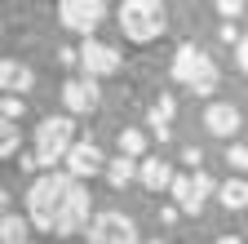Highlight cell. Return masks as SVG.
Segmentation results:
<instances>
[{
	"label": "cell",
	"mask_w": 248,
	"mask_h": 244,
	"mask_svg": "<svg viewBox=\"0 0 248 244\" xmlns=\"http://www.w3.org/2000/svg\"><path fill=\"white\" fill-rule=\"evenodd\" d=\"M31 240V218H18L14 209H5L0 218V244H27Z\"/></svg>",
	"instance_id": "obj_15"
},
{
	"label": "cell",
	"mask_w": 248,
	"mask_h": 244,
	"mask_svg": "<svg viewBox=\"0 0 248 244\" xmlns=\"http://www.w3.org/2000/svg\"><path fill=\"white\" fill-rule=\"evenodd\" d=\"M0 89L22 98L27 89H36V71H31L27 63H18V58H5V63H0Z\"/></svg>",
	"instance_id": "obj_14"
},
{
	"label": "cell",
	"mask_w": 248,
	"mask_h": 244,
	"mask_svg": "<svg viewBox=\"0 0 248 244\" xmlns=\"http://www.w3.org/2000/svg\"><path fill=\"white\" fill-rule=\"evenodd\" d=\"M58 63L62 67H80V49H58Z\"/></svg>",
	"instance_id": "obj_25"
},
{
	"label": "cell",
	"mask_w": 248,
	"mask_h": 244,
	"mask_svg": "<svg viewBox=\"0 0 248 244\" xmlns=\"http://www.w3.org/2000/svg\"><path fill=\"white\" fill-rule=\"evenodd\" d=\"M213 5H217V14H222V18H231V22H235V18L244 14L248 0H213Z\"/></svg>",
	"instance_id": "obj_23"
},
{
	"label": "cell",
	"mask_w": 248,
	"mask_h": 244,
	"mask_svg": "<svg viewBox=\"0 0 248 244\" xmlns=\"http://www.w3.org/2000/svg\"><path fill=\"white\" fill-rule=\"evenodd\" d=\"M222 40H231V45H239V32H235V22H222V32H217Z\"/></svg>",
	"instance_id": "obj_27"
},
{
	"label": "cell",
	"mask_w": 248,
	"mask_h": 244,
	"mask_svg": "<svg viewBox=\"0 0 248 244\" xmlns=\"http://www.w3.org/2000/svg\"><path fill=\"white\" fill-rule=\"evenodd\" d=\"M98 102H102V89H98V80H93V76L62 84V107H67V115H93V111H98Z\"/></svg>",
	"instance_id": "obj_10"
},
{
	"label": "cell",
	"mask_w": 248,
	"mask_h": 244,
	"mask_svg": "<svg viewBox=\"0 0 248 244\" xmlns=\"http://www.w3.org/2000/svg\"><path fill=\"white\" fill-rule=\"evenodd\" d=\"M22 111H27V107H22V98H18V94H5V98H0V115H5L9 125H18Z\"/></svg>",
	"instance_id": "obj_22"
},
{
	"label": "cell",
	"mask_w": 248,
	"mask_h": 244,
	"mask_svg": "<svg viewBox=\"0 0 248 244\" xmlns=\"http://www.w3.org/2000/svg\"><path fill=\"white\" fill-rule=\"evenodd\" d=\"M76 182L71 173H58V169H45L36 182L27 187V218L36 231L53 235L58 231V218H62V209H67V195L76 191Z\"/></svg>",
	"instance_id": "obj_1"
},
{
	"label": "cell",
	"mask_w": 248,
	"mask_h": 244,
	"mask_svg": "<svg viewBox=\"0 0 248 244\" xmlns=\"http://www.w3.org/2000/svg\"><path fill=\"white\" fill-rule=\"evenodd\" d=\"M89 213H93V200H89V191L76 182V191L67 195V209H62V218H58V240H71L76 231H84L89 227Z\"/></svg>",
	"instance_id": "obj_11"
},
{
	"label": "cell",
	"mask_w": 248,
	"mask_h": 244,
	"mask_svg": "<svg viewBox=\"0 0 248 244\" xmlns=\"http://www.w3.org/2000/svg\"><path fill=\"white\" fill-rule=\"evenodd\" d=\"M107 182L115 191H124L129 182H138V160L133 156H115V160H107Z\"/></svg>",
	"instance_id": "obj_16"
},
{
	"label": "cell",
	"mask_w": 248,
	"mask_h": 244,
	"mask_svg": "<svg viewBox=\"0 0 248 244\" xmlns=\"http://www.w3.org/2000/svg\"><path fill=\"white\" fill-rule=\"evenodd\" d=\"M169 71H173L177 84L191 89L195 98H208L213 89H217V80H222V71H217V63H213V53H204L200 45H177Z\"/></svg>",
	"instance_id": "obj_3"
},
{
	"label": "cell",
	"mask_w": 248,
	"mask_h": 244,
	"mask_svg": "<svg viewBox=\"0 0 248 244\" xmlns=\"http://www.w3.org/2000/svg\"><path fill=\"white\" fill-rule=\"evenodd\" d=\"M213 244H244L239 235H222V240H213Z\"/></svg>",
	"instance_id": "obj_28"
},
{
	"label": "cell",
	"mask_w": 248,
	"mask_h": 244,
	"mask_svg": "<svg viewBox=\"0 0 248 244\" xmlns=\"http://www.w3.org/2000/svg\"><path fill=\"white\" fill-rule=\"evenodd\" d=\"M18 146H22L18 125H9V120H5V133H0V156H5V160H14V156H18Z\"/></svg>",
	"instance_id": "obj_20"
},
{
	"label": "cell",
	"mask_w": 248,
	"mask_h": 244,
	"mask_svg": "<svg viewBox=\"0 0 248 244\" xmlns=\"http://www.w3.org/2000/svg\"><path fill=\"white\" fill-rule=\"evenodd\" d=\"M173 178H177V173H173V164H169L164 156H142V160H138V182H142L146 191H169Z\"/></svg>",
	"instance_id": "obj_13"
},
{
	"label": "cell",
	"mask_w": 248,
	"mask_h": 244,
	"mask_svg": "<svg viewBox=\"0 0 248 244\" xmlns=\"http://www.w3.org/2000/svg\"><path fill=\"white\" fill-rule=\"evenodd\" d=\"M124 67V53L115 49V45H107V40H84L80 45V71L84 76H93V80H102V76H115Z\"/></svg>",
	"instance_id": "obj_8"
},
{
	"label": "cell",
	"mask_w": 248,
	"mask_h": 244,
	"mask_svg": "<svg viewBox=\"0 0 248 244\" xmlns=\"http://www.w3.org/2000/svg\"><path fill=\"white\" fill-rule=\"evenodd\" d=\"M89 244H142V235H138V222L129 218V213L107 209V213H98V218H93Z\"/></svg>",
	"instance_id": "obj_7"
},
{
	"label": "cell",
	"mask_w": 248,
	"mask_h": 244,
	"mask_svg": "<svg viewBox=\"0 0 248 244\" xmlns=\"http://www.w3.org/2000/svg\"><path fill=\"white\" fill-rule=\"evenodd\" d=\"M71 146H76V120L71 115H45L36 125V160H40V169H53L58 160H67Z\"/></svg>",
	"instance_id": "obj_4"
},
{
	"label": "cell",
	"mask_w": 248,
	"mask_h": 244,
	"mask_svg": "<svg viewBox=\"0 0 248 244\" xmlns=\"http://www.w3.org/2000/svg\"><path fill=\"white\" fill-rule=\"evenodd\" d=\"M120 156H133V160H142L146 156V133L142 129H120Z\"/></svg>",
	"instance_id": "obj_19"
},
{
	"label": "cell",
	"mask_w": 248,
	"mask_h": 244,
	"mask_svg": "<svg viewBox=\"0 0 248 244\" xmlns=\"http://www.w3.org/2000/svg\"><path fill=\"white\" fill-rule=\"evenodd\" d=\"M115 22H120L124 40L151 45V40L164 36L169 14H164V0H120V18H115Z\"/></svg>",
	"instance_id": "obj_2"
},
{
	"label": "cell",
	"mask_w": 248,
	"mask_h": 244,
	"mask_svg": "<svg viewBox=\"0 0 248 244\" xmlns=\"http://www.w3.org/2000/svg\"><path fill=\"white\" fill-rule=\"evenodd\" d=\"M173 111H177L173 94H160V98L151 102V111H146V125H151V129H160V125H169V120H173Z\"/></svg>",
	"instance_id": "obj_18"
},
{
	"label": "cell",
	"mask_w": 248,
	"mask_h": 244,
	"mask_svg": "<svg viewBox=\"0 0 248 244\" xmlns=\"http://www.w3.org/2000/svg\"><path fill=\"white\" fill-rule=\"evenodd\" d=\"M239 125H244V111L235 107V102H208L204 107V129L213 133V138H235L239 133Z\"/></svg>",
	"instance_id": "obj_12"
},
{
	"label": "cell",
	"mask_w": 248,
	"mask_h": 244,
	"mask_svg": "<svg viewBox=\"0 0 248 244\" xmlns=\"http://www.w3.org/2000/svg\"><path fill=\"white\" fill-rule=\"evenodd\" d=\"M169 191H173V204H177L182 213L200 218V213H204V200L217 191V182H213V173H204V169H191V173H177Z\"/></svg>",
	"instance_id": "obj_5"
},
{
	"label": "cell",
	"mask_w": 248,
	"mask_h": 244,
	"mask_svg": "<svg viewBox=\"0 0 248 244\" xmlns=\"http://www.w3.org/2000/svg\"><path fill=\"white\" fill-rule=\"evenodd\" d=\"M67 173L71 178H98L107 173V156L93 138H76V146L67 151Z\"/></svg>",
	"instance_id": "obj_9"
},
{
	"label": "cell",
	"mask_w": 248,
	"mask_h": 244,
	"mask_svg": "<svg viewBox=\"0 0 248 244\" xmlns=\"http://www.w3.org/2000/svg\"><path fill=\"white\" fill-rule=\"evenodd\" d=\"M235 49H239V71L248 76V36H239V45H235Z\"/></svg>",
	"instance_id": "obj_26"
},
{
	"label": "cell",
	"mask_w": 248,
	"mask_h": 244,
	"mask_svg": "<svg viewBox=\"0 0 248 244\" xmlns=\"http://www.w3.org/2000/svg\"><path fill=\"white\" fill-rule=\"evenodd\" d=\"M226 164H231L235 173H248V142H231V146H226Z\"/></svg>",
	"instance_id": "obj_21"
},
{
	"label": "cell",
	"mask_w": 248,
	"mask_h": 244,
	"mask_svg": "<svg viewBox=\"0 0 248 244\" xmlns=\"http://www.w3.org/2000/svg\"><path fill=\"white\" fill-rule=\"evenodd\" d=\"M102 18H107V0H58V22L84 40L98 32Z\"/></svg>",
	"instance_id": "obj_6"
},
{
	"label": "cell",
	"mask_w": 248,
	"mask_h": 244,
	"mask_svg": "<svg viewBox=\"0 0 248 244\" xmlns=\"http://www.w3.org/2000/svg\"><path fill=\"white\" fill-rule=\"evenodd\" d=\"M217 200H222V209H231V213L248 209V182H239V178H226L222 187H217Z\"/></svg>",
	"instance_id": "obj_17"
},
{
	"label": "cell",
	"mask_w": 248,
	"mask_h": 244,
	"mask_svg": "<svg viewBox=\"0 0 248 244\" xmlns=\"http://www.w3.org/2000/svg\"><path fill=\"white\" fill-rule=\"evenodd\" d=\"M146 244H169V240H146Z\"/></svg>",
	"instance_id": "obj_29"
},
{
	"label": "cell",
	"mask_w": 248,
	"mask_h": 244,
	"mask_svg": "<svg viewBox=\"0 0 248 244\" xmlns=\"http://www.w3.org/2000/svg\"><path fill=\"white\" fill-rule=\"evenodd\" d=\"M182 160L191 164V169H204V151H200V146H186V151H182Z\"/></svg>",
	"instance_id": "obj_24"
}]
</instances>
